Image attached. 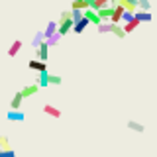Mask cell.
Segmentation results:
<instances>
[{
	"label": "cell",
	"mask_w": 157,
	"mask_h": 157,
	"mask_svg": "<svg viewBox=\"0 0 157 157\" xmlns=\"http://www.w3.org/2000/svg\"><path fill=\"white\" fill-rule=\"evenodd\" d=\"M73 26H75V20H73L71 10H69V12H61V20H59L57 33H59V36H67L69 32H73Z\"/></svg>",
	"instance_id": "6da1fadb"
},
{
	"label": "cell",
	"mask_w": 157,
	"mask_h": 157,
	"mask_svg": "<svg viewBox=\"0 0 157 157\" xmlns=\"http://www.w3.org/2000/svg\"><path fill=\"white\" fill-rule=\"evenodd\" d=\"M85 18H86L90 24H94L96 28L102 24V20H100V16H98V12H96V10H92V8H86V10H85Z\"/></svg>",
	"instance_id": "7a4b0ae2"
},
{
	"label": "cell",
	"mask_w": 157,
	"mask_h": 157,
	"mask_svg": "<svg viewBox=\"0 0 157 157\" xmlns=\"http://www.w3.org/2000/svg\"><path fill=\"white\" fill-rule=\"evenodd\" d=\"M28 67L32 69V71H37V73H43V71H47V65H45L43 61H39V59H29Z\"/></svg>",
	"instance_id": "3957f363"
},
{
	"label": "cell",
	"mask_w": 157,
	"mask_h": 157,
	"mask_svg": "<svg viewBox=\"0 0 157 157\" xmlns=\"http://www.w3.org/2000/svg\"><path fill=\"white\" fill-rule=\"evenodd\" d=\"M120 6L126 10V12H132V14H136L137 10V0H120Z\"/></svg>",
	"instance_id": "277c9868"
},
{
	"label": "cell",
	"mask_w": 157,
	"mask_h": 157,
	"mask_svg": "<svg viewBox=\"0 0 157 157\" xmlns=\"http://www.w3.org/2000/svg\"><path fill=\"white\" fill-rule=\"evenodd\" d=\"M36 55H37V59H39V61H43V63L47 61V55H49V45H47V41H43L41 45L37 47Z\"/></svg>",
	"instance_id": "5b68a950"
},
{
	"label": "cell",
	"mask_w": 157,
	"mask_h": 157,
	"mask_svg": "<svg viewBox=\"0 0 157 157\" xmlns=\"http://www.w3.org/2000/svg\"><path fill=\"white\" fill-rule=\"evenodd\" d=\"M112 14H114V8H112V6H104V8L98 10V16H100L102 22H110V20H112Z\"/></svg>",
	"instance_id": "8992f818"
},
{
	"label": "cell",
	"mask_w": 157,
	"mask_h": 157,
	"mask_svg": "<svg viewBox=\"0 0 157 157\" xmlns=\"http://www.w3.org/2000/svg\"><path fill=\"white\" fill-rule=\"evenodd\" d=\"M37 90H39V85H37V82H33V85L24 86L20 92H22V96H24V98H29V96H33V94H36Z\"/></svg>",
	"instance_id": "52a82bcc"
},
{
	"label": "cell",
	"mask_w": 157,
	"mask_h": 157,
	"mask_svg": "<svg viewBox=\"0 0 157 157\" xmlns=\"http://www.w3.org/2000/svg\"><path fill=\"white\" fill-rule=\"evenodd\" d=\"M124 12H126V10L122 8L120 4H118V6L114 8V14H112V20H110V22H112V24H120V22H124Z\"/></svg>",
	"instance_id": "ba28073f"
},
{
	"label": "cell",
	"mask_w": 157,
	"mask_h": 157,
	"mask_svg": "<svg viewBox=\"0 0 157 157\" xmlns=\"http://www.w3.org/2000/svg\"><path fill=\"white\" fill-rule=\"evenodd\" d=\"M22 39H16V41H12V45L8 47V57H16L20 53V49H22Z\"/></svg>",
	"instance_id": "9c48e42d"
},
{
	"label": "cell",
	"mask_w": 157,
	"mask_h": 157,
	"mask_svg": "<svg viewBox=\"0 0 157 157\" xmlns=\"http://www.w3.org/2000/svg\"><path fill=\"white\" fill-rule=\"evenodd\" d=\"M8 120L10 122H24L26 120V114L22 110H10L8 112Z\"/></svg>",
	"instance_id": "30bf717a"
},
{
	"label": "cell",
	"mask_w": 157,
	"mask_h": 157,
	"mask_svg": "<svg viewBox=\"0 0 157 157\" xmlns=\"http://www.w3.org/2000/svg\"><path fill=\"white\" fill-rule=\"evenodd\" d=\"M57 29H59V22H47V28L43 29V33H45V39L51 37V36H55Z\"/></svg>",
	"instance_id": "8fae6325"
},
{
	"label": "cell",
	"mask_w": 157,
	"mask_h": 157,
	"mask_svg": "<svg viewBox=\"0 0 157 157\" xmlns=\"http://www.w3.org/2000/svg\"><path fill=\"white\" fill-rule=\"evenodd\" d=\"M43 112H45L47 116H51V118H61V110H59L57 106H53V104H45L43 106Z\"/></svg>",
	"instance_id": "7c38bea8"
},
{
	"label": "cell",
	"mask_w": 157,
	"mask_h": 157,
	"mask_svg": "<svg viewBox=\"0 0 157 157\" xmlns=\"http://www.w3.org/2000/svg\"><path fill=\"white\" fill-rule=\"evenodd\" d=\"M22 100H24L22 92H16V94H14V98L10 100V110H20V106H22Z\"/></svg>",
	"instance_id": "4fadbf2b"
},
{
	"label": "cell",
	"mask_w": 157,
	"mask_h": 157,
	"mask_svg": "<svg viewBox=\"0 0 157 157\" xmlns=\"http://www.w3.org/2000/svg\"><path fill=\"white\" fill-rule=\"evenodd\" d=\"M110 33H114V36L118 37V39H124L128 33L124 32V28L120 26V24H112V28H110Z\"/></svg>",
	"instance_id": "5bb4252c"
},
{
	"label": "cell",
	"mask_w": 157,
	"mask_h": 157,
	"mask_svg": "<svg viewBox=\"0 0 157 157\" xmlns=\"http://www.w3.org/2000/svg\"><path fill=\"white\" fill-rule=\"evenodd\" d=\"M88 24H90V22H88L86 18L78 20V22H75V26H73V32H75V33H82V32L86 29V26H88Z\"/></svg>",
	"instance_id": "9a60e30c"
},
{
	"label": "cell",
	"mask_w": 157,
	"mask_h": 157,
	"mask_svg": "<svg viewBox=\"0 0 157 157\" xmlns=\"http://www.w3.org/2000/svg\"><path fill=\"white\" fill-rule=\"evenodd\" d=\"M37 85H39V88H45L49 85V73L47 71L37 73Z\"/></svg>",
	"instance_id": "2e32d148"
},
{
	"label": "cell",
	"mask_w": 157,
	"mask_h": 157,
	"mask_svg": "<svg viewBox=\"0 0 157 157\" xmlns=\"http://www.w3.org/2000/svg\"><path fill=\"white\" fill-rule=\"evenodd\" d=\"M140 24H141L140 20H136V18H134V20H130V22H124V26H122V28H124V32H126V33H132L137 26H140Z\"/></svg>",
	"instance_id": "e0dca14e"
},
{
	"label": "cell",
	"mask_w": 157,
	"mask_h": 157,
	"mask_svg": "<svg viewBox=\"0 0 157 157\" xmlns=\"http://www.w3.org/2000/svg\"><path fill=\"white\" fill-rule=\"evenodd\" d=\"M43 41H45V33H43V32H37L36 36H33V39H32V47H33V49H37Z\"/></svg>",
	"instance_id": "ac0fdd59"
},
{
	"label": "cell",
	"mask_w": 157,
	"mask_h": 157,
	"mask_svg": "<svg viewBox=\"0 0 157 157\" xmlns=\"http://www.w3.org/2000/svg\"><path fill=\"white\" fill-rule=\"evenodd\" d=\"M134 16H136V20H140V22H151V12H144V10H137Z\"/></svg>",
	"instance_id": "d6986e66"
},
{
	"label": "cell",
	"mask_w": 157,
	"mask_h": 157,
	"mask_svg": "<svg viewBox=\"0 0 157 157\" xmlns=\"http://www.w3.org/2000/svg\"><path fill=\"white\" fill-rule=\"evenodd\" d=\"M128 128H130V130H134V132H137V134H141V132L145 130V126L140 124V122H136V120H130V122H128Z\"/></svg>",
	"instance_id": "ffe728a7"
},
{
	"label": "cell",
	"mask_w": 157,
	"mask_h": 157,
	"mask_svg": "<svg viewBox=\"0 0 157 157\" xmlns=\"http://www.w3.org/2000/svg\"><path fill=\"white\" fill-rule=\"evenodd\" d=\"M86 2L85 0H73V4H71V10H86Z\"/></svg>",
	"instance_id": "44dd1931"
},
{
	"label": "cell",
	"mask_w": 157,
	"mask_h": 157,
	"mask_svg": "<svg viewBox=\"0 0 157 157\" xmlns=\"http://www.w3.org/2000/svg\"><path fill=\"white\" fill-rule=\"evenodd\" d=\"M110 28H112V22H102L96 29H98V33H110Z\"/></svg>",
	"instance_id": "7402d4cb"
},
{
	"label": "cell",
	"mask_w": 157,
	"mask_h": 157,
	"mask_svg": "<svg viewBox=\"0 0 157 157\" xmlns=\"http://www.w3.org/2000/svg\"><path fill=\"white\" fill-rule=\"evenodd\" d=\"M61 37H63V36H59V33H55V36L47 37L45 41H47V45H49V47H53V45H57V43H59V39H61Z\"/></svg>",
	"instance_id": "603a6c76"
},
{
	"label": "cell",
	"mask_w": 157,
	"mask_h": 157,
	"mask_svg": "<svg viewBox=\"0 0 157 157\" xmlns=\"http://www.w3.org/2000/svg\"><path fill=\"white\" fill-rule=\"evenodd\" d=\"M137 8L144 10V12H149V8H151L149 0H137Z\"/></svg>",
	"instance_id": "cb8c5ba5"
},
{
	"label": "cell",
	"mask_w": 157,
	"mask_h": 157,
	"mask_svg": "<svg viewBox=\"0 0 157 157\" xmlns=\"http://www.w3.org/2000/svg\"><path fill=\"white\" fill-rule=\"evenodd\" d=\"M61 82H63V78L61 77H59V75H51V73H49V85H61Z\"/></svg>",
	"instance_id": "d4e9b609"
},
{
	"label": "cell",
	"mask_w": 157,
	"mask_h": 157,
	"mask_svg": "<svg viewBox=\"0 0 157 157\" xmlns=\"http://www.w3.org/2000/svg\"><path fill=\"white\" fill-rule=\"evenodd\" d=\"M71 14H73V20H75V22L85 18V10H71Z\"/></svg>",
	"instance_id": "484cf974"
},
{
	"label": "cell",
	"mask_w": 157,
	"mask_h": 157,
	"mask_svg": "<svg viewBox=\"0 0 157 157\" xmlns=\"http://www.w3.org/2000/svg\"><path fill=\"white\" fill-rule=\"evenodd\" d=\"M0 149H12V147H10V141H8V137H6V136H0Z\"/></svg>",
	"instance_id": "4316f807"
},
{
	"label": "cell",
	"mask_w": 157,
	"mask_h": 157,
	"mask_svg": "<svg viewBox=\"0 0 157 157\" xmlns=\"http://www.w3.org/2000/svg\"><path fill=\"white\" fill-rule=\"evenodd\" d=\"M0 157H16L14 149H0Z\"/></svg>",
	"instance_id": "83f0119b"
},
{
	"label": "cell",
	"mask_w": 157,
	"mask_h": 157,
	"mask_svg": "<svg viewBox=\"0 0 157 157\" xmlns=\"http://www.w3.org/2000/svg\"><path fill=\"white\" fill-rule=\"evenodd\" d=\"M136 16H134V14H132V12H124V22H130V20H134Z\"/></svg>",
	"instance_id": "f1b7e54d"
}]
</instances>
